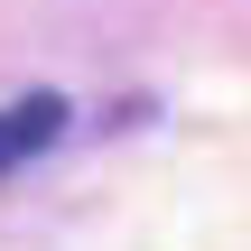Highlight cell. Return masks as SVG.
<instances>
[{
	"label": "cell",
	"instance_id": "1",
	"mask_svg": "<svg viewBox=\"0 0 251 251\" xmlns=\"http://www.w3.org/2000/svg\"><path fill=\"white\" fill-rule=\"evenodd\" d=\"M56 130H65V102H56V93H19V102L0 112V177H9L19 158H37Z\"/></svg>",
	"mask_w": 251,
	"mask_h": 251
}]
</instances>
